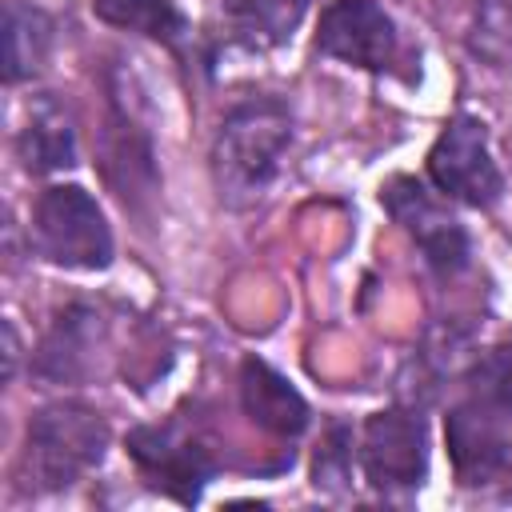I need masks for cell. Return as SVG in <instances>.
<instances>
[{
	"label": "cell",
	"mask_w": 512,
	"mask_h": 512,
	"mask_svg": "<svg viewBox=\"0 0 512 512\" xmlns=\"http://www.w3.org/2000/svg\"><path fill=\"white\" fill-rule=\"evenodd\" d=\"M16 372V332L12 324H4V380H12Z\"/></svg>",
	"instance_id": "ac0fdd59"
},
{
	"label": "cell",
	"mask_w": 512,
	"mask_h": 512,
	"mask_svg": "<svg viewBox=\"0 0 512 512\" xmlns=\"http://www.w3.org/2000/svg\"><path fill=\"white\" fill-rule=\"evenodd\" d=\"M448 452L464 484H488L512 464V444L500 436L484 404H464L448 416Z\"/></svg>",
	"instance_id": "9c48e42d"
},
{
	"label": "cell",
	"mask_w": 512,
	"mask_h": 512,
	"mask_svg": "<svg viewBox=\"0 0 512 512\" xmlns=\"http://www.w3.org/2000/svg\"><path fill=\"white\" fill-rule=\"evenodd\" d=\"M316 48L332 60L380 72L396 56V28L376 0H332L320 16Z\"/></svg>",
	"instance_id": "ba28073f"
},
{
	"label": "cell",
	"mask_w": 512,
	"mask_h": 512,
	"mask_svg": "<svg viewBox=\"0 0 512 512\" xmlns=\"http://www.w3.org/2000/svg\"><path fill=\"white\" fill-rule=\"evenodd\" d=\"M92 332H96V312L88 308H68L56 328L48 332L40 356H36V372L48 380H72L84 368V356L92 348Z\"/></svg>",
	"instance_id": "9a60e30c"
},
{
	"label": "cell",
	"mask_w": 512,
	"mask_h": 512,
	"mask_svg": "<svg viewBox=\"0 0 512 512\" xmlns=\"http://www.w3.org/2000/svg\"><path fill=\"white\" fill-rule=\"evenodd\" d=\"M292 144V112L272 100L256 96L236 104L212 140V180L224 204H256L280 172V160Z\"/></svg>",
	"instance_id": "6da1fadb"
},
{
	"label": "cell",
	"mask_w": 512,
	"mask_h": 512,
	"mask_svg": "<svg viewBox=\"0 0 512 512\" xmlns=\"http://www.w3.org/2000/svg\"><path fill=\"white\" fill-rule=\"evenodd\" d=\"M32 236L40 256L60 268L100 272L112 264V232L100 204L80 184H56L40 192L32 212Z\"/></svg>",
	"instance_id": "3957f363"
},
{
	"label": "cell",
	"mask_w": 512,
	"mask_h": 512,
	"mask_svg": "<svg viewBox=\"0 0 512 512\" xmlns=\"http://www.w3.org/2000/svg\"><path fill=\"white\" fill-rule=\"evenodd\" d=\"M240 404L248 420L272 436H300L308 428V400L264 360L240 364Z\"/></svg>",
	"instance_id": "30bf717a"
},
{
	"label": "cell",
	"mask_w": 512,
	"mask_h": 512,
	"mask_svg": "<svg viewBox=\"0 0 512 512\" xmlns=\"http://www.w3.org/2000/svg\"><path fill=\"white\" fill-rule=\"evenodd\" d=\"M104 448H108V424L100 420V412L76 400L44 404L28 420L24 476L40 492L68 488L104 460Z\"/></svg>",
	"instance_id": "7a4b0ae2"
},
{
	"label": "cell",
	"mask_w": 512,
	"mask_h": 512,
	"mask_svg": "<svg viewBox=\"0 0 512 512\" xmlns=\"http://www.w3.org/2000/svg\"><path fill=\"white\" fill-rule=\"evenodd\" d=\"M348 468H352V432L344 424H332L320 452H316V464H312V484L324 488V492H340L344 480H348Z\"/></svg>",
	"instance_id": "e0dca14e"
},
{
	"label": "cell",
	"mask_w": 512,
	"mask_h": 512,
	"mask_svg": "<svg viewBox=\"0 0 512 512\" xmlns=\"http://www.w3.org/2000/svg\"><path fill=\"white\" fill-rule=\"evenodd\" d=\"M468 388H472L476 404H484L488 412L512 416V340L492 344L488 352L476 356V364L468 372Z\"/></svg>",
	"instance_id": "2e32d148"
},
{
	"label": "cell",
	"mask_w": 512,
	"mask_h": 512,
	"mask_svg": "<svg viewBox=\"0 0 512 512\" xmlns=\"http://www.w3.org/2000/svg\"><path fill=\"white\" fill-rule=\"evenodd\" d=\"M52 52V20L32 8V4H8L4 12V80L16 84L32 72Z\"/></svg>",
	"instance_id": "7c38bea8"
},
{
	"label": "cell",
	"mask_w": 512,
	"mask_h": 512,
	"mask_svg": "<svg viewBox=\"0 0 512 512\" xmlns=\"http://www.w3.org/2000/svg\"><path fill=\"white\" fill-rule=\"evenodd\" d=\"M380 200L392 212V220L416 240V248L424 252V260L436 272H460L468 264V232H464V224L444 204H436L424 184H416L408 176H396L384 188Z\"/></svg>",
	"instance_id": "52a82bcc"
},
{
	"label": "cell",
	"mask_w": 512,
	"mask_h": 512,
	"mask_svg": "<svg viewBox=\"0 0 512 512\" xmlns=\"http://www.w3.org/2000/svg\"><path fill=\"white\" fill-rule=\"evenodd\" d=\"M128 456L148 476L152 488L168 492L180 504H192L212 476L208 452L180 424H144L128 432Z\"/></svg>",
	"instance_id": "8992f818"
},
{
	"label": "cell",
	"mask_w": 512,
	"mask_h": 512,
	"mask_svg": "<svg viewBox=\"0 0 512 512\" xmlns=\"http://www.w3.org/2000/svg\"><path fill=\"white\" fill-rule=\"evenodd\" d=\"M92 12L112 28H124L160 44H176L188 32V20L176 8V0H92Z\"/></svg>",
	"instance_id": "5bb4252c"
},
{
	"label": "cell",
	"mask_w": 512,
	"mask_h": 512,
	"mask_svg": "<svg viewBox=\"0 0 512 512\" xmlns=\"http://www.w3.org/2000/svg\"><path fill=\"white\" fill-rule=\"evenodd\" d=\"M220 4L232 32L252 48L284 44L308 12V0H220Z\"/></svg>",
	"instance_id": "8fae6325"
},
{
	"label": "cell",
	"mask_w": 512,
	"mask_h": 512,
	"mask_svg": "<svg viewBox=\"0 0 512 512\" xmlns=\"http://www.w3.org/2000/svg\"><path fill=\"white\" fill-rule=\"evenodd\" d=\"M428 176L444 196L464 200L472 208H488L504 192V176L492 160L488 132L476 116H452L444 124L428 152Z\"/></svg>",
	"instance_id": "277c9868"
},
{
	"label": "cell",
	"mask_w": 512,
	"mask_h": 512,
	"mask_svg": "<svg viewBox=\"0 0 512 512\" xmlns=\"http://www.w3.org/2000/svg\"><path fill=\"white\" fill-rule=\"evenodd\" d=\"M360 464L372 488H420L428 476L424 420L408 408H384L368 416L360 436Z\"/></svg>",
	"instance_id": "5b68a950"
},
{
	"label": "cell",
	"mask_w": 512,
	"mask_h": 512,
	"mask_svg": "<svg viewBox=\"0 0 512 512\" xmlns=\"http://www.w3.org/2000/svg\"><path fill=\"white\" fill-rule=\"evenodd\" d=\"M20 160L28 172H60L76 164V132L72 120L56 104H40L28 120V128L16 140Z\"/></svg>",
	"instance_id": "4fadbf2b"
}]
</instances>
